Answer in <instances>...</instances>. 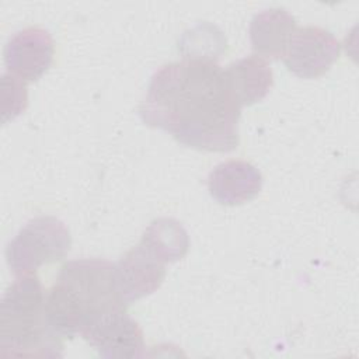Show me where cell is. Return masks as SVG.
<instances>
[{
    "mask_svg": "<svg viewBox=\"0 0 359 359\" xmlns=\"http://www.w3.org/2000/svg\"><path fill=\"white\" fill-rule=\"evenodd\" d=\"M46 294L35 273L21 275L8 286L0 307V355L55 358L62 341L46 318Z\"/></svg>",
    "mask_w": 359,
    "mask_h": 359,
    "instance_id": "cell-3",
    "label": "cell"
},
{
    "mask_svg": "<svg viewBox=\"0 0 359 359\" xmlns=\"http://www.w3.org/2000/svg\"><path fill=\"white\" fill-rule=\"evenodd\" d=\"M294 31L296 20L285 8L264 10L251 20V46L254 52L264 59L283 57Z\"/></svg>",
    "mask_w": 359,
    "mask_h": 359,
    "instance_id": "cell-11",
    "label": "cell"
},
{
    "mask_svg": "<svg viewBox=\"0 0 359 359\" xmlns=\"http://www.w3.org/2000/svg\"><path fill=\"white\" fill-rule=\"evenodd\" d=\"M223 74L227 90L240 108L261 101L273 83L271 66L258 55L233 62Z\"/></svg>",
    "mask_w": 359,
    "mask_h": 359,
    "instance_id": "cell-10",
    "label": "cell"
},
{
    "mask_svg": "<svg viewBox=\"0 0 359 359\" xmlns=\"http://www.w3.org/2000/svg\"><path fill=\"white\" fill-rule=\"evenodd\" d=\"M339 48L337 38L324 28H296L283 56L285 65L302 79H316L330 70L339 56Z\"/></svg>",
    "mask_w": 359,
    "mask_h": 359,
    "instance_id": "cell-5",
    "label": "cell"
},
{
    "mask_svg": "<svg viewBox=\"0 0 359 359\" xmlns=\"http://www.w3.org/2000/svg\"><path fill=\"white\" fill-rule=\"evenodd\" d=\"M28 104V93L24 80L11 74H1V122L17 118Z\"/></svg>",
    "mask_w": 359,
    "mask_h": 359,
    "instance_id": "cell-13",
    "label": "cell"
},
{
    "mask_svg": "<svg viewBox=\"0 0 359 359\" xmlns=\"http://www.w3.org/2000/svg\"><path fill=\"white\" fill-rule=\"evenodd\" d=\"M72 238L66 224L55 216L31 219L8 243L6 258L17 275L35 273L45 265L60 261L69 252Z\"/></svg>",
    "mask_w": 359,
    "mask_h": 359,
    "instance_id": "cell-4",
    "label": "cell"
},
{
    "mask_svg": "<svg viewBox=\"0 0 359 359\" xmlns=\"http://www.w3.org/2000/svg\"><path fill=\"white\" fill-rule=\"evenodd\" d=\"M114 272L118 293L125 304L151 294L165 278L164 264L139 244L115 264Z\"/></svg>",
    "mask_w": 359,
    "mask_h": 359,
    "instance_id": "cell-7",
    "label": "cell"
},
{
    "mask_svg": "<svg viewBox=\"0 0 359 359\" xmlns=\"http://www.w3.org/2000/svg\"><path fill=\"white\" fill-rule=\"evenodd\" d=\"M53 52L49 31L28 27L8 39L4 48V62L11 74L25 81H36L50 67Z\"/></svg>",
    "mask_w": 359,
    "mask_h": 359,
    "instance_id": "cell-6",
    "label": "cell"
},
{
    "mask_svg": "<svg viewBox=\"0 0 359 359\" xmlns=\"http://www.w3.org/2000/svg\"><path fill=\"white\" fill-rule=\"evenodd\" d=\"M83 339L104 358H137L144 349L142 328L125 309L101 320Z\"/></svg>",
    "mask_w": 359,
    "mask_h": 359,
    "instance_id": "cell-8",
    "label": "cell"
},
{
    "mask_svg": "<svg viewBox=\"0 0 359 359\" xmlns=\"http://www.w3.org/2000/svg\"><path fill=\"white\" fill-rule=\"evenodd\" d=\"M114 266L105 259L84 258L60 268L45 303L48 323L57 335L83 338L101 320L125 309Z\"/></svg>",
    "mask_w": 359,
    "mask_h": 359,
    "instance_id": "cell-2",
    "label": "cell"
},
{
    "mask_svg": "<svg viewBox=\"0 0 359 359\" xmlns=\"http://www.w3.org/2000/svg\"><path fill=\"white\" fill-rule=\"evenodd\" d=\"M240 109L216 62L184 59L153 74L139 114L185 146L226 153L238 144Z\"/></svg>",
    "mask_w": 359,
    "mask_h": 359,
    "instance_id": "cell-1",
    "label": "cell"
},
{
    "mask_svg": "<svg viewBox=\"0 0 359 359\" xmlns=\"http://www.w3.org/2000/svg\"><path fill=\"white\" fill-rule=\"evenodd\" d=\"M139 245L165 265L185 257L189 248V237L180 222L160 217L147 226Z\"/></svg>",
    "mask_w": 359,
    "mask_h": 359,
    "instance_id": "cell-12",
    "label": "cell"
},
{
    "mask_svg": "<svg viewBox=\"0 0 359 359\" xmlns=\"http://www.w3.org/2000/svg\"><path fill=\"white\" fill-rule=\"evenodd\" d=\"M262 187V175L244 160H229L216 165L208 177L209 194L222 205L234 206L254 199Z\"/></svg>",
    "mask_w": 359,
    "mask_h": 359,
    "instance_id": "cell-9",
    "label": "cell"
}]
</instances>
